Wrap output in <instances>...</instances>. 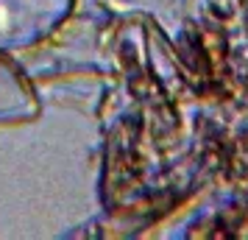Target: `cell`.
<instances>
[{
  "label": "cell",
  "mask_w": 248,
  "mask_h": 240,
  "mask_svg": "<svg viewBox=\"0 0 248 240\" xmlns=\"http://www.w3.org/2000/svg\"><path fill=\"white\" fill-rule=\"evenodd\" d=\"M78 0H0V53L45 45L76 12Z\"/></svg>",
  "instance_id": "cell-1"
},
{
  "label": "cell",
  "mask_w": 248,
  "mask_h": 240,
  "mask_svg": "<svg viewBox=\"0 0 248 240\" xmlns=\"http://www.w3.org/2000/svg\"><path fill=\"white\" fill-rule=\"evenodd\" d=\"M42 114V98L34 81L9 53H0V126L34 123Z\"/></svg>",
  "instance_id": "cell-2"
},
{
  "label": "cell",
  "mask_w": 248,
  "mask_h": 240,
  "mask_svg": "<svg viewBox=\"0 0 248 240\" xmlns=\"http://www.w3.org/2000/svg\"><path fill=\"white\" fill-rule=\"evenodd\" d=\"M187 14L195 28L226 36L246 28L248 0H187Z\"/></svg>",
  "instance_id": "cell-3"
},
{
  "label": "cell",
  "mask_w": 248,
  "mask_h": 240,
  "mask_svg": "<svg viewBox=\"0 0 248 240\" xmlns=\"http://www.w3.org/2000/svg\"><path fill=\"white\" fill-rule=\"evenodd\" d=\"M243 34H246V42H248V20H246V28H243Z\"/></svg>",
  "instance_id": "cell-4"
}]
</instances>
